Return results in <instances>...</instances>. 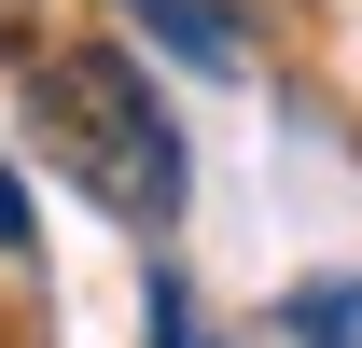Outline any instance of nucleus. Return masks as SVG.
<instances>
[{"label":"nucleus","mask_w":362,"mask_h":348,"mask_svg":"<svg viewBox=\"0 0 362 348\" xmlns=\"http://www.w3.org/2000/svg\"><path fill=\"white\" fill-rule=\"evenodd\" d=\"M153 348H209V335H195V293H181L168 265H153Z\"/></svg>","instance_id":"nucleus-4"},{"label":"nucleus","mask_w":362,"mask_h":348,"mask_svg":"<svg viewBox=\"0 0 362 348\" xmlns=\"http://www.w3.org/2000/svg\"><path fill=\"white\" fill-rule=\"evenodd\" d=\"M28 139H42L56 168L84 181L112 223H181V126L153 112V84H139V56H112V42H70L28 84Z\"/></svg>","instance_id":"nucleus-1"},{"label":"nucleus","mask_w":362,"mask_h":348,"mask_svg":"<svg viewBox=\"0 0 362 348\" xmlns=\"http://www.w3.org/2000/svg\"><path fill=\"white\" fill-rule=\"evenodd\" d=\"M293 335H307V348H362V293H307Z\"/></svg>","instance_id":"nucleus-3"},{"label":"nucleus","mask_w":362,"mask_h":348,"mask_svg":"<svg viewBox=\"0 0 362 348\" xmlns=\"http://www.w3.org/2000/svg\"><path fill=\"white\" fill-rule=\"evenodd\" d=\"M181 70H237V0H126Z\"/></svg>","instance_id":"nucleus-2"},{"label":"nucleus","mask_w":362,"mask_h":348,"mask_svg":"<svg viewBox=\"0 0 362 348\" xmlns=\"http://www.w3.org/2000/svg\"><path fill=\"white\" fill-rule=\"evenodd\" d=\"M0 251H28V181L0 168Z\"/></svg>","instance_id":"nucleus-5"}]
</instances>
